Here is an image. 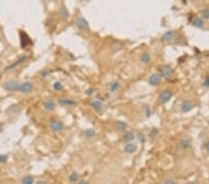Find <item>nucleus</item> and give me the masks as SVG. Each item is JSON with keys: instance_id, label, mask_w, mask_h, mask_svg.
I'll return each mask as SVG.
<instances>
[{"instance_id": "obj_8", "label": "nucleus", "mask_w": 209, "mask_h": 184, "mask_svg": "<svg viewBox=\"0 0 209 184\" xmlns=\"http://www.w3.org/2000/svg\"><path fill=\"white\" fill-rule=\"evenodd\" d=\"M33 90V84L32 82H24L22 84H21V87H20V92L22 93L27 94V93H30Z\"/></svg>"}, {"instance_id": "obj_10", "label": "nucleus", "mask_w": 209, "mask_h": 184, "mask_svg": "<svg viewBox=\"0 0 209 184\" xmlns=\"http://www.w3.org/2000/svg\"><path fill=\"white\" fill-rule=\"evenodd\" d=\"M59 103L62 105V106L64 107H73L76 105V101H75L73 100H71V99H67V98H62L59 100Z\"/></svg>"}, {"instance_id": "obj_11", "label": "nucleus", "mask_w": 209, "mask_h": 184, "mask_svg": "<svg viewBox=\"0 0 209 184\" xmlns=\"http://www.w3.org/2000/svg\"><path fill=\"white\" fill-rule=\"evenodd\" d=\"M26 59H27V56H26V55L21 57V58H20L19 60H17L15 62H13V63H11L10 65H9V66L7 67L5 70H6V71H11V70H13V69H15V68L18 66V65H20L21 63H22L23 62H25Z\"/></svg>"}, {"instance_id": "obj_7", "label": "nucleus", "mask_w": 209, "mask_h": 184, "mask_svg": "<svg viewBox=\"0 0 209 184\" xmlns=\"http://www.w3.org/2000/svg\"><path fill=\"white\" fill-rule=\"evenodd\" d=\"M194 107V104L192 101L190 100H185L182 103H181V106H180V110L182 113L186 114V113H189V112H191Z\"/></svg>"}, {"instance_id": "obj_19", "label": "nucleus", "mask_w": 209, "mask_h": 184, "mask_svg": "<svg viewBox=\"0 0 209 184\" xmlns=\"http://www.w3.org/2000/svg\"><path fill=\"white\" fill-rule=\"evenodd\" d=\"M192 25L194 26V27H197V28H203L205 25V22L202 18L197 17L192 21Z\"/></svg>"}, {"instance_id": "obj_32", "label": "nucleus", "mask_w": 209, "mask_h": 184, "mask_svg": "<svg viewBox=\"0 0 209 184\" xmlns=\"http://www.w3.org/2000/svg\"><path fill=\"white\" fill-rule=\"evenodd\" d=\"M77 184H89V182L86 180H80Z\"/></svg>"}, {"instance_id": "obj_3", "label": "nucleus", "mask_w": 209, "mask_h": 184, "mask_svg": "<svg viewBox=\"0 0 209 184\" xmlns=\"http://www.w3.org/2000/svg\"><path fill=\"white\" fill-rule=\"evenodd\" d=\"M49 127H50L51 130H53L54 132H57V133L62 132L63 129H64V125L62 124V122L58 121L56 119H52L50 121Z\"/></svg>"}, {"instance_id": "obj_36", "label": "nucleus", "mask_w": 209, "mask_h": 184, "mask_svg": "<svg viewBox=\"0 0 209 184\" xmlns=\"http://www.w3.org/2000/svg\"><path fill=\"white\" fill-rule=\"evenodd\" d=\"M187 184H195V183H194V182H192V181H191V182H188Z\"/></svg>"}, {"instance_id": "obj_1", "label": "nucleus", "mask_w": 209, "mask_h": 184, "mask_svg": "<svg viewBox=\"0 0 209 184\" xmlns=\"http://www.w3.org/2000/svg\"><path fill=\"white\" fill-rule=\"evenodd\" d=\"M160 73H161L162 77L165 78V79H167V80L173 79L174 76H175L173 69L170 66H168V65H163V66H161L160 67Z\"/></svg>"}, {"instance_id": "obj_14", "label": "nucleus", "mask_w": 209, "mask_h": 184, "mask_svg": "<svg viewBox=\"0 0 209 184\" xmlns=\"http://www.w3.org/2000/svg\"><path fill=\"white\" fill-rule=\"evenodd\" d=\"M137 150H138L137 145H136V144H133V143H126L125 148H124L125 153L129 154H132L134 153H136Z\"/></svg>"}, {"instance_id": "obj_33", "label": "nucleus", "mask_w": 209, "mask_h": 184, "mask_svg": "<svg viewBox=\"0 0 209 184\" xmlns=\"http://www.w3.org/2000/svg\"><path fill=\"white\" fill-rule=\"evenodd\" d=\"M205 150L207 151V152L209 153V141L205 143Z\"/></svg>"}, {"instance_id": "obj_12", "label": "nucleus", "mask_w": 209, "mask_h": 184, "mask_svg": "<svg viewBox=\"0 0 209 184\" xmlns=\"http://www.w3.org/2000/svg\"><path fill=\"white\" fill-rule=\"evenodd\" d=\"M59 15H60V18L62 19V20H67L69 18V15H70V13L68 11V9H67V8L65 7V5H62V7L60 8L59 9Z\"/></svg>"}, {"instance_id": "obj_9", "label": "nucleus", "mask_w": 209, "mask_h": 184, "mask_svg": "<svg viewBox=\"0 0 209 184\" xmlns=\"http://www.w3.org/2000/svg\"><path fill=\"white\" fill-rule=\"evenodd\" d=\"M176 35H177L176 32L173 30H170V31L165 32V34L162 35L161 39H162V41H164V42H169L176 37Z\"/></svg>"}, {"instance_id": "obj_6", "label": "nucleus", "mask_w": 209, "mask_h": 184, "mask_svg": "<svg viewBox=\"0 0 209 184\" xmlns=\"http://www.w3.org/2000/svg\"><path fill=\"white\" fill-rule=\"evenodd\" d=\"M162 75L160 74H152L150 77H149V84L151 86L153 87H157L162 83Z\"/></svg>"}, {"instance_id": "obj_35", "label": "nucleus", "mask_w": 209, "mask_h": 184, "mask_svg": "<svg viewBox=\"0 0 209 184\" xmlns=\"http://www.w3.org/2000/svg\"><path fill=\"white\" fill-rule=\"evenodd\" d=\"M36 184H46V183H45L44 181H41V180H39V181H37V182H36Z\"/></svg>"}, {"instance_id": "obj_17", "label": "nucleus", "mask_w": 209, "mask_h": 184, "mask_svg": "<svg viewBox=\"0 0 209 184\" xmlns=\"http://www.w3.org/2000/svg\"><path fill=\"white\" fill-rule=\"evenodd\" d=\"M134 138H135V135L133 132H131V131H127V132H126L124 135H123V141L125 142H127V143H129L131 142L133 140H134Z\"/></svg>"}, {"instance_id": "obj_16", "label": "nucleus", "mask_w": 209, "mask_h": 184, "mask_svg": "<svg viewBox=\"0 0 209 184\" xmlns=\"http://www.w3.org/2000/svg\"><path fill=\"white\" fill-rule=\"evenodd\" d=\"M140 61L141 62H143L145 64H149L152 62V56L150 53L148 52H143L142 54L140 55Z\"/></svg>"}, {"instance_id": "obj_28", "label": "nucleus", "mask_w": 209, "mask_h": 184, "mask_svg": "<svg viewBox=\"0 0 209 184\" xmlns=\"http://www.w3.org/2000/svg\"><path fill=\"white\" fill-rule=\"evenodd\" d=\"M9 157L7 154H0V163H6Z\"/></svg>"}, {"instance_id": "obj_22", "label": "nucleus", "mask_w": 209, "mask_h": 184, "mask_svg": "<svg viewBox=\"0 0 209 184\" xmlns=\"http://www.w3.org/2000/svg\"><path fill=\"white\" fill-rule=\"evenodd\" d=\"M69 181L71 183H75L78 180H79V174L77 172H73L70 176H69V178H68Z\"/></svg>"}, {"instance_id": "obj_15", "label": "nucleus", "mask_w": 209, "mask_h": 184, "mask_svg": "<svg viewBox=\"0 0 209 184\" xmlns=\"http://www.w3.org/2000/svg\"><path fill=\"white\" fill-rule=\"evenodd\" d=\"M43 105H44V107H45V109H46L48 111H54L56 109V104H55V102H54L52 100H46V101H44V103H43Z\"/></svg>"}, {"instance_id": "obj_21", "label": "nucleus", "mask_w": 209, "mask_h": 184, "mask_svg": "<svg viewBox=\"0 0 209 184\" xmlns=\"http://www.w3.org/2000/svg\"><path fill=\"white\" fill-rule=\"evenodd\" d=\"M84 135L87 138V139H92L96 136V131L92 129V128H89V129H86L85 132H84Z\"/></svg>"}, {"instance_id": "obj_13", "label": "nucleus", "mask_w": 209, "mask_h": 184, "mask_svg": "<svg viewBox=\"0 0 209 184\" xmlns=\"http://www.w3.org/2000/svg\"><path fill=\"white\" fill-rule=\"evenodd\" d=\"M191 140L190 139H181L179 140V143H178V145L180 149H182V150H187L188 148H190L191 147Z\"/></svg>"}, {"instance_id": "obj_30", "label": "nucleus", "mask_w": 209, "mask_h": 184, "mask_svg": "<svg viewBox=\"0 0 209 184\" xmlns=\"http://www.w3.org/2000/svg\"><path fill=\"white\" fill-rule=\"evenodd\" d=\"M203 86H204V87H206V88H209V76H207L205 79L204 80Z\"/></svg>"}, {"instance_id": "obj_2", "label": "nucleus", "mask_w": 209, "mask_h": 184, "mask_svg": "<svg viewBox=\"0 0 209 184\" xmlns=\"http://www.w3.org/2000/svg\"><path fill=\"white\" fill-rule=\"evenodd\" d=\"M20 87H21V84L16 80H9L7 81L4 85L3 88L5 90L9 91V92H14V91H19Z\"/></svg>"}, {"instance_id": "obj_23", "label": "nucleus", "mask_w": 209, "mask_h": 184, "mask_svg": "<svg viewBox=\"0 0 209 184\" xmlns=\"http://www.w3.org/2000/svg\"><path fill=\"white\" fill-rule=\"evenodd\" d=\"M116 127H117V129L120 130V131H125L126 128H127V124L125 123L124 121H118L116 123Z\"/></svg>"}, {"instance_id": "obj_5", "label": "nucleus", "mask_w": 209, "mask_h": 184, "mask_svg": "<svg viewBox=\"0 0 209 184\" xmlns=\"http://www.w3.org/2000/svg\"><path fill=\"white\" fill-rule=\"evenodd\" d=\"M173 93L172 91L169 89H165L164 91H162L160 95H159V100L162 103H166L170 101V99L172 98Z\"/></svg>"}, {"instance_id": "obj_18", "label": "nucleus", "mask_w": 209, "mask_h": 184, "mask_svg": "<svg viewBox=\"0 0 209 184\" xmlns=\"http://www.w3.org/2000/svg\"><path fill=\"white\" fill-rule=\"evenodd\" d=\"M90 104H91L92 108H93L94 110H95V111H97V112H100V111L102 110L103 104H102V102L100 101H98V100L93 101Z\"/></svg>"}, {"instance_id": "obj_24", "label": "nucleus", "mask_w": 209, "mask_h": 184, "mask_svg": "<svg viewBox=\"0 0 209 184\" xmlns=\"http://www.w3.org/2000/svg\"><path fill=\"white\" fill-rule=\"evenodd\" d=\"M22 182V184H33V178L32 176H25Z\"/></svg>"}, {"instance_id": "obj_27", "label": "nucleus", "mask_w": 209, "mask_h": 184, "mask_svg": "<svg viewBox=\"0 0 209 184\" xmlns=\"http://www.w3.org/2000/svg\"><path fill=\"white\" fill-rule=\"evenodd\" d=\"M162 184H178V182L173 179H167L165 181H163Z\"/></svg>"}, {"instance_id": "obj_34", "label": "nucleus", "mask_w": 209, "mask_h": 184, "mask_svg": "<svg viewBox=\"0 0 209 184\" xmlns=\"http://www.w3.org/2000/svg\"><path fill=\"white\" fill-rule=\"evenodd\" d=\"M93 91H94V90H93L92 88H90V89H87V91H86V94H87V95H91V93H92Z\"/></svg>"}, {"instance_id": "obj_29", "label": "nucleus", "mask_w": 209, "mask_h": 184, "mask_svg": "<svg viewBox=\"0 0 209 184\" xmlns=\"http://www.w3.org/2000/svg\"><path fill=\"white\" fill-rule=\"evenodd\" d=\"M138 140L140 142H144L145 141V135L143 133H139L138 134Z\"/></svg>"}, {"instance_id": "obj_26", "label": "nucleus", "mask_w": 209, "mask_h": 184, "mask_svg": "<svg viewBox=\"0 0 209 184\" xmlns=\"http://www.w3.org/2000/svg\"><path fill=\"white\" fill-rule=\"evenodd\" d=\"M53 88H54V90H56V91H60V90H62L63 88V86L60 82L57 81V82H55L53 84Z\"/></svg>"}, {"instance_id": "obj_25", "label": "nucleus", "mask_w": 209, "mask_h": 184, "mask_svg": "<svg viewBox=\"0 0 209 184\" xmlns=\"http://www.w3.org/2000/svg\"><path fill=\"white\" fill-rule=\"evenodd\" d=\"M202 19H209V8H204L201 10Z\"/></svg>"}, {"instance_id": "obj_4", "label": "nucleus", "mask_w": 209, "mask_h": 184, "mask_svg": "<svg viewBox=\"0 0 209 184\" xmlns=\"http://www.w3.org/2000/svg\"><path fill=\"white\" fill-rule=\"evenodd\" d=\"M75 25L79 30L87 31L89 29V24L84 17H78L75 20Z\"/></svg>"}, {"instance_id": "obj_20", "label": "nucleus", "mask_w": 209, "mask_h": 184, "mask_svg": "<svg viewBox=\"0 0 209 184\" xmlns=\"http://www.w3.org/2000/svg\"><path fill=\"white\" fill-rule=\"evenodd\" d=\"M120 86H121V84H120L119 81H113V82H112L111 85H110V88H109L110 92H115L116 90H118Z\"/></svg>"}, {"instance_id": "obj_31", "label": "nucleus", "mask_w": 209, "mask_h": 184, "mask_svg": "<svg viewBox=\"0 0 209 184\" xmlns=\"http://www.w3.org/2000/svg\"><path fill=\"white\" fill-rule=\"evenodd\" d=\"M49 73H50V71H49V70H44V71L42 72V76H46Z\"/></svg>"}]
</instances>
